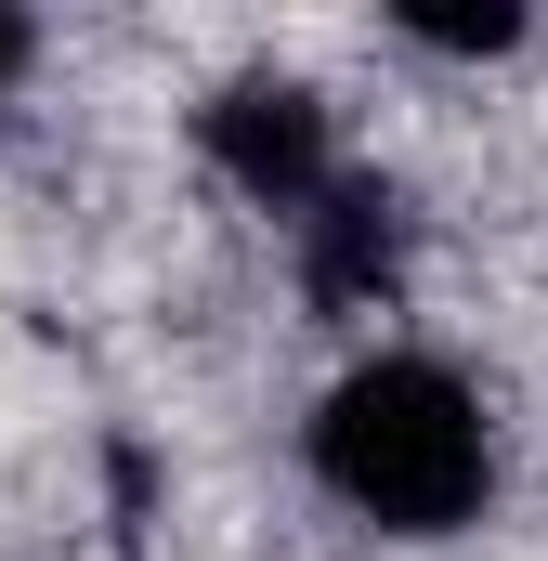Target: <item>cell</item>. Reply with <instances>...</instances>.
Masks as SVG:
<instances>
[{"label":"cell","mask_w":548,"mask_h":561,"mask_svg":"<svg viewBox=\"0 0 548 561\" xmlns=\"http://www.w3.org/2000/svg\"><path fill=\"white\" fill-rule=\"evenodd\" d=\"M287 249H300V287L327 300V313H392L406 300V249H418V209H406V183H379L366 157L287 222Z\"/></svg>","instance_id":"3"},{"label":"cell","mask_w":548,"mask_h":561,"mask_svg":"<svg viewBox=\"0 0 548 561\" xmlns=\"http://www.w3.org/2000/svg\"><path fill=\"white\" fill-rule=\"evenodd\" d=\"M392 39H406V53H444V66H510V53L536 39V13H510V0H483V13H470V0H457V13H444V0H406Z\"/></svg>","instance_id":"4"},{"label":"cell","mask_w":548,"mask_h":561,"mask_svg":"<svg viewBox=\"0 0 548 561\" xmlns=\"http://www.w3.org/2000/svg\"><path fill=\"white\" fill-rule=\"evenodd\" d=\"M26 79H39V13L0 0V131H13V105H26Z\"/></svg>","instance_id":"5"},{"label":"cell","mask_w":548,"mask_h":561,"mask_svg":"<svg viewBox=\"0 0 548 561\" xmlns=\"http://www.w3.org/2000/svg\"><path fill=\"white\" fill-rule=\"evenodd\" d=\"M300 470H313V496L353 510L366 536L444 549V536H470V523L496 510V419H483L470 366H444V353H418V340H379V353H353V366L313 392Z\"/></svg>","instance_id":"1"},{"label":"cell","mask_w":548,"mask_h":561,"mask_svg":"<svg viewBox=\"0 0 548 561\" xmlns=\"http://www.w3.org/2000/svg\"><path fill=\"white\" fill-rule=\"evenodd\" d=\"M196 157H209V183H222L236 209H262V222H300V209L353 170L340 105H327L313 79H287V66L209 79V92H196Z\"/></svg>","instance_id":"2"}]
</instances>
